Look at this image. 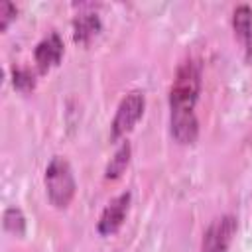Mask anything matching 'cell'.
I'll list each match as a JSON object with an SVG mask.
<instances>
[{
  "mask_svg": "<svg viewBox=\"0 0 252 252\" xmlns=\"http://www.w3.org/2000/svg\"><path fill=\"white\" fill-rule=\"evenodd\" d=\"M201 93V65L195 59L179 63L169 89V130L177 144L189 146L199 136L195 104Z\"/></svg>",
  "mask_w": 252,
  "mask_h": 252,
  "instance_id": "6da1fadb",
  "label": "cell"
},
{
  "mask_svg": "<svg viewBox=\"0 0 252 252\" xmlns=\"http://www.w3.org/2000/svg\"><path fill=\"white\" fill-rule=\"evenodd\" d=\"M43 183H45V191H47V199L53 207L57 209H67L69 203L75 197V177H73V169L69 165V161L61 156H53L45 167V175H43Z\"/></svg>",
  "mask_w": 252,
  "mask_h": 252,
  "instance_id": "7a4b0ae2",
  "label": "cell"
},
{
  "mask_svg": "<svg viewBox=\"0 0 252 252\" xmlns=\"http://www.w3.org/2000/svg\"><path fill=\"white\" fill-rule=\"evenodd\" d=\"M144 108H146V96H144V93H140V91L128 93L120 100V104L116 108V114L112 118V124H110V140L116 142V140L124 138L128 132H132V128L142 118Z\"/></svg>",
  "mask_w": 252,
  "mask_h": 252,
  "instance_id": "3957f363",
  "label": "cell"
},
{
  "mask_svg": "<svg viewBox=\"0 0 252 252\" xmlns=\"http://www.w3.org/2000/svg\"><path fill=\"white\" fill-rule=\"evenodd\" d=\"M236 217L222 215L215 219L203 234L201 252H228L232 236L236 234Z\"/></svg>",
  "mask_w": 252,
  "mask_h": 252,
  "instance_id": "277c9868",
  "label": "cell"
},
{
  "mask_svg": "<svg viewBox=\"0 0 252 252\" xmlns=\"http://www.w3.org/2000/svg\"><path fill=\"white\" fill-rule=\"evenodd\" d=\"M130 201H132L130 191H124V193L116 195L102 209V213L98 217V222H96V232L100 236H112V234H116L120 230V226L126 220V215H128V209H130Z\"/></svg>",
  "mask_w": 252,
  "mask_h": 252,
  "instance_id": "5b68a950",
  "label": "cell"
},
{
  "mask_svg": "<svg viewBox=\"0 0 252 252\" xmlns=\"http://www.w3.org/2000/svg\"><path fill=\"white\" fill-rule=\"evenodd\" d=\"M61 57H63V39L55 32L45 35L33 49V59L39 73H47L49 69L57 67L61 63Z\"/></svg>",
  "mask_w": 252,
  "mask_h": 252,
  "instance_id": "8992f818",
  "label": "cell"
},
{
  "mask_svg": "<svg viewBox=\"0 0 252 252\" xmlns=\"http://www.w3.org/2000/svg\"><path fill=\"white\" fill-rule=\"evenodd\" d=\"M232 30L236 35V41L242 45L246 59L252 57V8L246 4H240L232 12Z\"/></svg>",
  "mask_w": 252,
  "mask_h": 252,
  "instance_id": "52a82bcc",
  "label": "cell"
},
{
  "mask_svg": "<svg viewBox=\"0 0 252 252\" xmlns=\"http://www.w3.org/2000/svg\"><path fill=\"white\" fill-rule=\"evenodd\" d=\"M102 24L96 12H79L73 20V39L75 43L87 45L100 32Z\"/></svg>",
  "mask_w": 252,
  "mask_h": 252,
  "instance_id": "ba28073f",
  "label": "cell"
},
{
  "mask_svg": "<svg viewBox=\"0 0 252 252\" xmlns=\"http://www.w3.org/2000/svg\"><path fill=\"white\" fill-rule=\"evenodd\" d=\"M130 156H132V146H130V142H122V144L118 146V150L114 152V156L110 158V161H108V165H106V169H104V177H106V179H118V177L126 171V167H128V163H130Z\"/></svg>",
  "mask_w": 252,
  "mask_h": 252,
  "instance_id": "9c48e42d",
  "label": "cell"
},
{
  "mask_svg": "<svg viewBox=\"0 0 252 252\" xmlns=\"http://www.w3.org/2000/svg\"><path fill=\"white\" fill-rule=\"evenodd\" d=\"M2 224H4V230L14 234V236H24L26 232V217L22 213V209L18 207H8L4 211V217H2Z\"/></svg>",
  "mask_w": 252,
  "mask_h": 252,
  "instance_id": "30bf717a",
  "label": "cell"
},
{
  "mask_svg": "<svg viewBox=\"0 0 252 252\" xmlns=\"http://www.w3.org/2000/svg\"><path fill=\"white\" fill-rule=\"evenodd\" d=\"M12 85L16 91L22 93H30L35 87V75L30 69H22V67H14L12 69Z\"/></svg>",
  "mask_w": 252,
  "mask_h": 252,
  "instance_id": "8fae6325",
  "label": "cell"
},
{
  "mask_svg": "<svg viewBox=\"0 0 252 252\" xmlns=\"http://www.w3.org/2000/svg\"><path fill=\"white\" fill-rule=\"evenodd\" d=\"M16 14H18V8L12 2H2L0 4V30L2 32L8 30L12 20H16Z\"/></svg>",
  "mask_w": 252,
  "mask_h": 252,
  "instance_id": "7c38bea8",
  "label": "cell"
}]
</instances>
